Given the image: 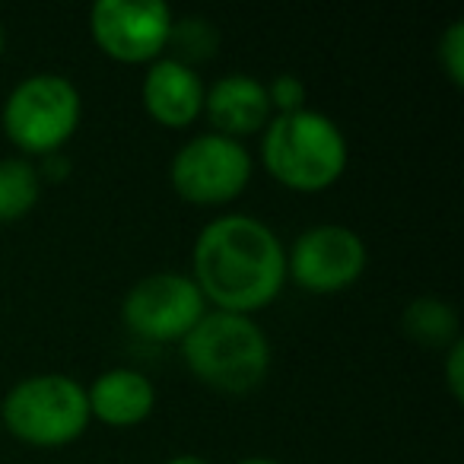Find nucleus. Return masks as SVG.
Wrapping results in <instances>:
<instances>
[{
  "label": "nucleus",
  "instance_id": "nucleus-11",
  "mask_svg": "<svg viewBox=\"0 0 464 464\" xmlns=\"http://www.w3.org/2000/svg\"><path fill=\"white\" fill-rule=\"evenodd\" d=\"M204 115L213 124V134L232 140L258 134L271 121L267 86L248 73H226L204 92Z\"/></svg>",
  "mask_w": 464,
  "mask_h": 464
},
{
  "label": "nucleus",
  "instance_id": "nucleus-9",
  "mask_svg": "<svg viewBox=\"0 0 464 464\" xmlns=\"http://www.w3.org/2000/svg\"><path fill=\"white\" fill-rule=\"evenodd\" d=\"M366 242L341 223L312 226L286 255V277L309 293H341L366 271Z\"/></svg>",
  "mask_w": 464,
  "mask_h": 464
},
{
  "label": "nucleus",
  "instance_id": "nucleus-6",
  "mask_svg": "<svg viewBox=\"0 0 464 464\" xmlns=\"http://www.w3.org/2000/svg\"><path fill=\"white\" fill-rule=\"evenodd\" d=\"M172 188L185 204L223 207L252 181V153L242 140L223 134H198L179 147L169 166Z\"/></svg>",
  "mask_w": 464,
  "mask_h": 464
},
{
  "label": "nucleus",
  "instance_id": "nucleus-8",
  "mask_svg": "<svg viewBox=\"0 0 464 464\" xmlns=\"http://www.w3.org/2000/svg\"><path fill=\"white\" fill-rule=\"evenodd\" d=\"M172 20L162 0H99L90 33L99 52L118 64H153L166 52Z\"/></svg>",
  "mask_w": 464,
  "mask_h": 464
},
{
  "label": "nucleus",
  "instance_id": "nucleus-16",
  "mask_svg": "<svg viewBox=\"0 0 464 464\" xmlns=\"http://www.w3.org/2000/svg\"><path fill=\"white\" fill-rule=\"evenodd\" d=\"M305 99H309V90L296 73H280V77H274V83H267V102L277 115H293V111L309 109Z\"/></svg>",
  "mask_w": 464,
  "mask_h": 464
},
{
  "label": "nucleus",
  "instance_id": "nucleus-5",
  "mask_svg": "<svg viewBox=\"0 0 464 464\" xmlns=\"http://www.w3.org/2000/svg\"><path fill=\"white\" fill-rule=\"evenodd\" d=\"M83 118L80 90L61 73H33L4 102L0 124L16 150L33 156L61 153L67 140L77 134Z\"/></svg>",
  "mask_w": 464,
  "mask_h": 464
},
{
  "label": "nucleus",
  "instance_id": "nucleus-14",
  "mask_svg": "<svg viewBox=\"0 0 464 464\" xmlns=\"http://www.w3.org/2000/svg\"><path fill=\"white\" fill-rule=\"evenodd\" d=\"M42 179L33 160H0V223H16L39 204Z\"/></svg>",
  "mask_w": 464,
  "mask_h": 464
},
{
  "label": "nucleus",
  "instance_id": "nucleus-2",
  "mask_svg": "<svg viewBox=\"0 0 464 464\" xmlns=\"http://www.w3.org/2000/svg\"><path fill=\"white\" fill-rule=\"evenodd\" d=\"M347 137L328 115L315 109L277 115L267 121L261 140V162L277 185L315 194L337 185L347 172Z\"/></svg>",
  "mask_w": 464,
  "mask_h": 464
},
{
  "label": "nucleus",
  "instance_id": "nucleus-7",
  "mask_svg": "<svg viewBox=\"0 0 464 464\" xmlns=\"http://www.w3.org/2000/svg\"><path fill=\"white\" fill-rule=\"evenodd\" d=\"M207 299L198 284L179 271H156L140 277L121 303V318L130 334L153 343L185 341V334L204 318Z\"/></svg>",
  "mask_w": 464,
  "mask_h": 464
},
{
  "label": "nucleus",
  "instance_id": "nucleus-21",
  "mask_svg": "<svg viewBox=\"0 0 464 464\" xmlns=\"http://www.w3.org/2000/svg\"><path fill=\"white\" fill-rule=\"evenodd\" d=\"M236 464H280L274 458H246V461H236Z\"/></svg>",
  "mask_w": 464,
  "mask_h": 464
},
{
  "label": "nucleus",
  "instance_id": "nucleus-15",
  "mask_svg": "<svg viewBox=\"0 0 464 464\" xmlns=\"http://www.w3.org/2000/svg\"><path fill=\"white\" fill-rule=\"evenodd\" d=\"M169 45L175 48V61L194 67L198 61H207L217 54L219 35H217V29H213V23L198 20V16H185V20H172Z\"/></svg>",
  "mask_w": 464,
  "mask_h": 464
},
{
  "label": "nucleus",
  "instance_id": "nucleus-1",
  "mask_svg": "<svg viewBox=\"0 0 464 464\" xmlns=\"http://www.w3.org/2000/svg\"><path fill=\"white\" fill-rule=\"evenodd\" d=\"M194 284L217 312L248 315L267 309L286 284V248L267 223L248 213H226L194 242Z\"/></svg>",
  "mask_w": 464,
  "mask_h": 464
},
{
  "label": "nucleus",
  "instance_id": "nucleus-12",
  "mask_svg": "<svg viewBox=\"0 0 464 464\" xmlns=\"http://www.w3.org/2000/svg\"><path fill=\"white\" fill-rule=\"evenodd\" d=\"M86 404L90 417H96L99 423L124 430L143 423L153 413L156 388L143 372L118 366L92 379V385L86 388Z\"/></svg>",
  "mask_w": 464,
  "mask_h": 464
},
{
  "label": "nucleus",
  "instance_id": "nucleus-22",
  "mask_svg": "<svg viewBox=\"0 0 464 464\" xmlns=\"http://www.w3.org/2000/svg\"><path fill=\"white\" fill-rule=\"evenodd\" d=\"M0 54H4V26H0Z\"/></svg>",
  "mask_w": 464,
  "mask_h": 464
},
{
  "label": "nucleus",
  "instance_id": "nucleus-13",
  "mask_svg": "<svg viewBox=\"0 0 464 464\" xmlns=\"http://www.w3.org/2000/svg\"><path fill=\"white\" fill-rule=\"evenodd\" d=\"M401 324H404V334L411 341H417L420 347H451L458 341V331H461V322H458V312L451 303L439 296H420L413 303H407L404 315H401Z\"/></svg>",
  "mask_w": 464,
  "mask_h": 464
},
{
  "label": "nucleus",
  "instance_id": "nucleus-19",
  "mask_svg": "<svg viewBox=\"0 0 464 464\" xmlns=\"http://www.w3.org/2000/svg\"><path fill=\"white\" fill-rule=\"evenodd\" d=\"M35 169H39V179L61 181L71 172V162H67L64 153H48V156H42V166H35Z\"/></svg>",
  "mask_w": 464,
  "mask_h": 464
},
{
  "label": "nucleus",
  "instance_id": "nucleus-10",
  "mask_svg": "<svg viewBox=\"0 0 464 464\" xmlns=\"http://www.w3.org/2000/svg\"><path fill=\"white\" fill-rule=\"evenodd\" d=\"M204 80L194 67L175 58H160L143 77V109L156 124L181 130L204 115Z\"/></svg>",
  "mask_w": 464,
  "mask_h": 464
},
{
  "label": "nucleus",
  "instance_id": "nucleus-18",
  "mask_svg": "<svg viewBox=\"0 0 464 464\" xmlns=\"http://www.w3.org/2000/svg\"><path fill=\"white\" fill-rule=\"evenodd\" d=\"M445 382H449V392L455 401L464 398V341L458 337L455 343L445 353Z\"/></svg>",
  "mask_w": 464,
  "mask_h": 464
},
{
  "label": "nucleus",
  "instance_id": "nucleus-17",
  "mask_svg": "<svg viewBox=\"0 0 464 464\" xmlns=\"http://www.w3.org/2000/svg\"><path fill=\"white\" fill-rule=\"evenodd\" d=\"M439 64H442L445 77L455 86L464 83V23L455 20L445 26V33L439 35Z\"/></svg>",
  "mask_w": 464,
  "mask_h": 464
},
{
  "label": "nucleus",
  "instance_id": "nucleus-4",
  "mask_svg": "<svg viewBox=\"0 0 464 464\" xmlns=\"http://www.w3.org/2000/svg\"><path fill=\"white\" fill-rule=\"evenodd\" d=\"M4 426L35 449H61L77 442L90 426L86 388L64 372H39L20 379L0 404Z\"/></svg>",
  "mask_w": 464,
  "mask_h": 464
},
{
  "label": "nucleus",
  "instance_id": "nucleus-20",
  "mask_svg": "<svg viewBox=\"0 0 464 464\" xmlns=\"http://www.w3.org/2000/svg\"><path fill=\"white\" fill-rule=\"evenodd\" d=\"M166 464H210V461L200 455H175V458H169Z\"/></svg>",
  "mask_w": 464,
  "mask_h": 464
},
{
  "label": "nucleus",
  "instance_id": "nucleus-3",
  "mask_svg": "<svg viewBox=\"0 0 464 464\" xmlns=\"http://www.w3.org/2000/svg\"><path fill=\"white\" fill-rule=\"evenodd\" d=\"M194 379L223 394H248L271 372V341L248 315L204 312L181 341Z\"/></svg>",
  "mask_w": 464,
  "mask_h": 464
}]
</instances>
